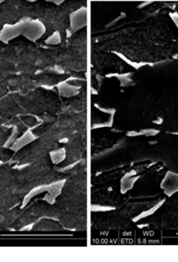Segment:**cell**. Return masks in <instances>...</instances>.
Returning <instances> with one entry per match:
<instances>
[{"label": "cell", "instance_id": "4", "mask_svg": "<svg viewBox=\"0 0 178 262\" xmlns=\"http://www.w3.org/2000/svg\"><path fill=\"white\" fill-rule=\"evenodd\" d=\"M141 10L148 14L157 13H164L178 15V1H158L152 2L144 6Z\"/></svg>", "mask_w": 178, "mask_h": 262}, {"label": "cell", "instance_id": "1", "mask_svg": "<svg viewBox=\"0 0 178 262\" xmlns=\"http://www.w3.org/2000/svg\"><path fill=\"white\" fill-rule=\"evenodd\" d=\"M95 46L133 62H158L178 55V26L170 14L153 13L98 36Z\"/></svg>", "mask_w": 178, "mask_h": 262}, {"label": "cell", "instance_id": "5", "mask_svg": "<svg viewBox=\"0 0 178 262\" xmlns=\"http://www.w3.org/2000/svg\"><path fill=\"white\" fill-rule=\"evenodd\" d=\"M33 139L34 136L33 135H32V133H30V132H27V133H25L24 136H23L21 138H19V139H17L15 144H13L12 148H14V149H19L21 147L25 146V145H27L29 142L33 141Z\"/></svg>", "mask_w": 178, "mask_h": 262}, {"label": "cell", "instance_id": "2", "mask_svg": "<svg viewBox=\"0 0 178 262\" xmlns=\"http://www.w3.org/2000/svg\"><path fill=\"white\" fill-rule=\"evenodd\" d=\"M156 205L155 202H136L128 204L118 211L98 213L92 215V228L97 231L137 229L136 217Z\"/></svg>", "mask_w": 178, "mask_h": 262}, {"label": "cell", "instance_id": "6", "mask_svg": "<svg viewBox=\"0 0 178 262\" xmlns=\"http://www.w3.org/2000/svg\"><path fill=\"white\" fill-rule=\"evenodd\" d=\"M52 161L55 163H58V162H61L64 159V151L63 149H58L57 151L52 152Z\"/></svg>", "mask_w": 178, "mask_h": 262}, {"label": "cell", "instance_id": "3", "mask_svg": "<svg viewBox=\"0 0 178 262\" xmlns=\"http://www.w3.org/2000/svg\"><path fill=\"white\" fill-rule=\"evenodd\" d=\"M136 224L150 231H178V195L163 204L150 215L138 219Z\"/></svg>", "mask_w": 178, "mask_h": 262}]
</instances>
